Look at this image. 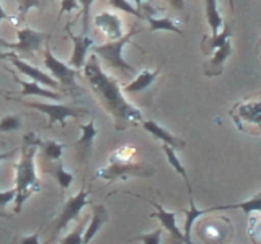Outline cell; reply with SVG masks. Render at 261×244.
<instances>
[{"label": "cell", "instance_id": "obj_16", "mask_svg": "<svg viewBox=\"0 0 261 244\" xmlns=\"http://www.w3.org/2000/svg\"><path fill=\"white\" fill-rule=\"evenodd\" d=\"M232 55V41L227 39L222 46H219L211 54V59L204 64V75L206 77H219L224 72V64Z\"/></svg>", "mask_w": 261, "mask_h": 244}, {"label": "cell", "instance_id": "obj_41", "mask_svg": "<svg viewBox=\"0 0 261 244\" xmlns=\"http://www.w3.org/2000/svg\"><path fill=\"white\" fill-rule=\"evenodd\" d=\"M4 20H15V16L8 15V13H7V12L4 10L2 4H0V21H4Z\"/></svg>", "mask_w": 261, "mask_h": 244}, {"label": "cell", "instance_id": "obj_5", "mask_svg": "<svg viewBox=\"0 0 261 244\" xmlns=\"http://www.w3.org/2000/svg\"><path fill=\"white\" fill-rule=\"evenodd\" d=\"M8 100H15V101H21L20 98H15V96H7ZM21 104L28 106V108H33L39 112L46 114L49 117L47 122V127H53L54 124H61L62 127H65V120L67 119H80L88 114L87 109H82V108H75V106H69V104H62L59 101H54V103H43V101H21Z\"/></svg>", "mask_w": 261, "mask_h": 244}, {"label": "cell", "instance_id": "obj_39", "mask_svg": "<svg viewBox=\"0 0 261 244\" xmlns=\"http://www.w3.org/2000/svg\"><path fill=\"white\" fill-rule=\"evenodd\" d=\"M130 2L134 4V7L137 8V10H144L145 12H142V15L145 13V15H153V12H155V8L152 7V4H150V0H130Z\"/></svg>", "mask_w": 261, "mask_h": 244}, {"label": "cell", "instance_id": "obj_15", "mask_svg": "<svg viewBox=\"0 0 261 244\" xmlns=\"http://www.w3.org/2000/svg\"><path fill=\"white\" fill-rule=\"evenodd\" d=\"M69 36L73 43V51L70 55L69 65L75 70H80L87 60V54L92 51V47L95 46V39L90 38L88 35H82V33L80 35H72L70 29H69Z\"/></svg>", "mask_w": 261, "mask_h": 244}, {"label": "cell", "instance_id": "obj_11", "mask_svg": "<svg viewBox=\"0 0 261 244\" xmlns=\"http://www.w3.org/2000/svg\"><path fill=\"white\" fill-rule=\"evenodd\" d=\"M0 59H10L12 65L16 70H18L20 73H23V75H27L28 78H31L33 81H36V83H39V85L47 86V88H51V89H57V92H59V89L62 88L61 83L54 77L47 75V73H44L43 70H39L38 67H35V65L28 64L27 60L23 59V57L16 55L15 52H4V54H0Z\"/></svg>", "mask_w": 261, "mask_h": 244}, {"label": "cell", "instance_id": "obj_18", "mask_svg": "<svg viewBox=\"0 0 261 244\" xmlns=\"http://www.w3.org/2000/svg\"><path fill=\"white\" fill-rule=\"evenodd\" d=\"M18 83L21 85V92L20 95L21 96H39V98H44V100H51V101H61L62 98L65 96V93H61L57 92V89H51L47 86H43L36 83V81H27V80H21L20 77H13Z\"/></svg>", "mask_w": 261, "mask_h": 244}, {"label": "cell", "instance_id": "obj_26", "mask_svg": "<svg viewBox=\"0 0 261 244\" xmlns=\"http://www.w3.org/2000/svg\"><path fill=\"white\" fill-rule=\"evenodd\" d=\"M144 20H147L149 26L152 31H171L176 33V35L183 36V31L176 26V23L168 18V16H163V18H155L153 15H144Z\"/></svg>", "mask_w": 261, "mask_h": 244}, {"label": "cell", "instance_id": "obj_27", "mask_svg": "<svg viewBox=\"0 0 261 244\" xmlns=\"http://www.w3.org/2000/svg\"><path fill=\"white\" fill-rule=\"evenodd\" d=\"M39 148H41V153H43V158L47 163H54L62 158L65 143L56 142V140H43L39 145Z\"/></svg>", "mask_w": 261, "mask_h": 244}, {"label": "cell", "instance_id": "obj_32", "mask_svg": "<svg viewBox=\"0 0 261 244\" xmlns=\"http://www.w3.org/2000/svg\"><path fill=\"white\" fill-rule=\"evenodd\" d=\"M23 127V122L15 114H7L0 119V132H16Z\"/></svg>", "mask_w": 261, "mask_h": 244}, {"label": "cell", "instance_id": "obj_10", "mask_svg": "<svg viewBox=\"0 0 261 244\" xmlns=\"http://www.w3.org/2000/svg\"><path fill=\"white\" fill-rule=\"evenodd\" d=\"M47 38L49 35H46V33L24 26L16 31V43H4V41H0V43L8 49H13L20 55H33L39 51Z\"/></svg>", "mask_w": 261, "mask_h": 244}, {"label": "cell", "instance_id": "obj_35", "mask_svg": "<svg viewBox=\"0 0 261 244\" xmlns=\"http://www.w3.org/2000/svg\"><path fill=\"white\" fill-rule=\"evenodd\" d=\"M95 0H79L80 10H82V35H88V20H90V10H92Z\"/></svg>", "mask_w": 261, "mask_h": 244}, {"label": "cell", "instance_id": "obj_34", "mask_svg": "<svg viewBox=\"0 0 261 244\" xmlns=\"http://www.w3.org/2000/svg\"><path fill=\"white\" fill-rule=\"evenodd\" d=\"M15 195H16L15 187L13 189H8V191H0V218L10 217V214L7 211V207H8V203L15 202Z\"/></svg>", "mask_w": 261, "mask_h": 244}, {"label": "cell", "instance_id": "obj_28", "mask_svg": "<svg viewBox=\"0 0 261 244\" xmlns=\"http://www.w3.org/2000/svg\"><path fill=\"white\" fill-rule=\"evenodd\" d=\"M183 214H185V236H186V239H190L191 241V231H193V226L194 223L198 222V220L204 215H207L209 214V210L207 208H198L194 205V202H191V207L190 208H185L183 210Z\"/></svg>", "mask_w": 261, "mask_h": 244}, {"label": "cell", "instance_id": "obj_23", "mask_svg": "<svg viewBox=\"0 0 261 244\" xmlns=\"http://www.w3.org/2000/svg\"><path fill=\"white\" fill-rule=\"evenodd\" d=\"M230 36H232V28L228 26V24L224 23L222 29H220L216 36H204V38H202V43H201L202 52H204V54H207V55H211L219 46H222L227 39H230Z\"/></svg>", "mask_w": 261, "mask_h": 244}, {"label": "cell", "instance_id": "obj_24", "mask_svg": "<svg viewBox=\"0 0 261 244\" xmlns=\"http://www.w3.org/2000/svg\"><path fill=\"white\" fill-rule=\"evenodd\" d=\"M162 150H163V153H165V157H167V160H168V163H170V166L173 168V169L176 171V173L185 179V184H186V187H188V192H190V202H194V200H193V195H191L193 191H191L190 177H188V173H186V169H185V166H183L181 160L178 158L176 150H175V148H171V146H168V145H165V143L162 145Z\"/></svg>", "mask_w": 261, "mask_h": 244}, {"label": "cell", "instance_id": "obj_40", "mask_svg": "<svg viewBox=\"0 0 261 244\" xmlns=\"http://www.w3.org/2000/svg\"><path fill=\"white\" fill-rule=\"evenodd\" d=\"M167 2L171 5V8H175V10H183L185 8V0H167Z\"/></svg>", "mask_w": 261, "mask_h": 244}, {"label": "cell", "instance_id": "obj_4", "mask_svg": "<svg viewBox=\"0 0 261 244\" xmlns=\"http://www.w3.org/2000/svg\"><path fill=\"white\" fill-rule=\"evenodd\" d=\"M142 29L139 28H133L127 35H124L122 38L116 39V41H108V43L105 44H98V46H93L92 51L101 57V59L110 65L113 69H118L121 72L127 73V75H136L137 70L130 65L124 57H122V49H124L126 44L130 43V39H133L134 35L137 33H141Z\"/></svg>", "mask_w": 261, "mask_h": 244}, {"label": "cell", "instance_id": "obj_25", "mask_svg": "<svg viewBox=\"0 0 261 244\" xmlns=\"http://www.w3.org/2000/svg\"><path fill=\"white\" fill-rule=\"evenodd\" d=\"M204 4H206V18L211 26V36H216L224 26V20L219 12L217 0H204Z\"/></svg>", "mask_w": 261, "mask_h": 244}, {"label": "cell", "instance_id": "obj_19", "mask_svg": "<svg viewBox=\"0 0 261 244\" xmlns=\"http://www.w3.org/2000/svg\"><path fill=\"white\" fill-rule=\"evenodd\" d=\"M110 222V214L106 210L105 205H93V214L92 220H90L88 226L84 231V244L92 242V239L96 236V233L101 230V228Z\"/></svg>", "mask_w": 261, "mask_h": 244}, {"label": "cell", "instance_id": "obj_37", "mask_svg": "<svg viewBox=\"0 0 261 244\" xmlns=\"http://www.w3.org/2000/svg\"><path fill=\"white\" fill-rule=\"evenodd\" d=\"M12 244H41L39 242V233H33L28 236H16Z\"/></svg>", "mask_w": 261, "mask_h": 244}, {"label": "cell", "instance_id": "obj_1", "mask_svg": "<svg viewBox=\"0 0 261 244\" xmlns=\"http://www.w3.org/2000/svg\"><path fill=\"white\" fill-rule=\"evenodd\" d=\"M82 73H84V78L87 80L92 93L103 106V109L114 119V129L118 132L144 120L142 111L127 101L119 81L101 69L95 52L88 55L82 67Z\"/></svg>", "mask_w": 261, "mask_h": 244}, {"label": "cell", "instance_id": "obj_7", "mask_svg": "<svg viewBox=\"0 0 261 244\" xmlns=\"http://www.w3.org/2000/svg\"><path fill=\"white\" fill-rule=\"evenodd\" d=\"M133 176L150 177V176H153V168L145 165V163L110 160L108 166L98 169L95 173V177H101L105 181H118V179H126V177H133Z\"/></svg>", "mask_w": 261, "mask_h": 244}, {"label": "cell", "instance_id": "obj_31", "mask_svg": "<svg viewBox=\"0 0 261 244\" xmlns=\"http://www.w3.org/2000/svg\"><path fill=\"white\" fill-rule=\"evenodd\" d=\"M87 226V218L80 220L79 225L75 226V230L70 231L67 236H64L59 244H84V231Z\"/></svg>", "mask_w": 261, "mask_h": 244}, {"label": "cell", "instance_id": "obj_9", "mask_svg": "<svg viewBox=\"0 0 261 244\" xmlns=\"http://www.w3.org/2000/svg\"><path fill=\"white\" fill-rule=\"evenodd\" d=\"M44 65H46V69L51 72V77H54L57 81H59L62 88L70 89V92H72V89H77V92H80V88L77 85L79 70L70 67L69 64L62 62L61 59H57V57L54 55V52L49 47L44 51Z\"/></svg>", "mask_w": 261, "mask_h": 244}, {"label": "cell", "instance_id": "obj_3", "mask_svg": "<svg viewBox=\"0 0 261 244\" xmlns=\"http://www.w3.org/2000/svg\"><path fill=\"white\" fill-rule=\"evenodd\" d=\"M233 124L243 134L261 135V92L251 93L237 101L230 111Z\"/></svg>", "mask_w": 261, "mask_h": 244}, {"label": "cell", "instance_id": "obj_8", "mask_svg": "<svg viewBox=\"0 0 261 244\" xmlns=\"http://www.w3.org/2000/svg\"><path fill=\"white\" fill-rule=\"evenodd\" d=\"M88 189H85V186L82 187V189L75 194L72 195V197L64 203V207L61 210V214L57 215V218L53 222V234L51 238H57L65 228L69 226L70 222H73V220H77L80 211L84 210L87 205H88Z\"/></svg>", "mask_w": 261, "mask_h": 244}, {"label": "cell", "instance_id": "obj_21", "mask_svg": "<svg viewBox=\"0 0 261 244\" xmlns=\"http://www.w3.org/2000/svg\"><path fill=\"white\" fill-rule=\"evenodd\" d=\"M235 210L239 208L242 210L245 215H250V214H261V191L258 194L253 195L251 199L240 202V203H228V205H217V207H211L207 208L209 214H216V211H224V210Z\"/></svg>", "mask_w": 261, "mask_h": 244}, {"label": "cell", "instance_id": "obj_6", "mask_svg": "<svg viewBox=\"0 0 261 244\" xmlns=\"http://www.w3.org/2000/svg\"><path fill=\"white\" fill-rule=\"evenodd\" d=\"M201 220L196 225V231H198L199 238L206 244H228L233 238V225L227 217L222 215H212Z\"/></svg>", "mask_w": 261, "mask_h": 244}, {"label": "cell", "instance_id": "obj_22", "mask_svg": "<svg viewBox=\"0 0 261 244\" xmlns=\"http://www.w3.org/2000/svg\"><path fill=\"white\" fill-rule=\"evenodd\" d=\"M46 173H49L56 179L57 184H59V187H61L62 191H67L69 187L72 186V182H73V174L70 173V171H67V169L64 168L62 160L54 161V163H47Z\"/></svg>", "mask_w": 261, "mask_h": 244}, {"label": "cell", "instance_id": "obj_33", "mask_svg": "<svg viewBox=\"0 0 261 244\" xmlns=\"http://www.w3.org/2000/svg\"><path fill=\"white\" fill-rule=\"evenodd\" d=\"M110 5L114 7L116 10L119 12H124V13H129V15H133V16H137V18H141L144 20V15L141 10H137V8L130 4V0H108Z\"/></svg>", "mask_w": 261, "mask_h": 244}, {"label": "cell", "instance_id": "obj_12", "mask_svg": "<svg viewBox=\"0 0 261 244\" xmlns=\"http://www.w3.org/2000/svg\"><path fill=\"white\" fill-rule=\"evenodd\" d=\"M93 24L108 41H116L126 35L122 18L114 12H98L93 16Z\"/></svg>", "mask_w": 261, "mask_h": 244}, {"label": "cell", "instance_id": "obj_29", "mask_svg": "<svg viewBox=\"0 0 261 244\" xmlns=\"http://www.w3.org/2000/svg\"><path fill=\"white\" fill-rule=\"evenodd\" d=\"M248 236L253 244H261V214L248 215Z\"/></svg>", "mask_w": 261, "mask_h": 244}, {"label": "cell", "instance_id": "obj_36", "mask_svg": "<svg viewBox=\"0 0 261 244\" xmlns=\"http://www.w3.org/2000/svg\"><path fill=\"white\" fill-rule=\"evenodd\" d=\"M162 233H163V228H157L150 233H145V234H139L136 236V241H141L142 244H160L162 242Z\"/></svg>", "mask_w": 261, "mask_h": 244}, {"label": "cell", "instance_id": "obj_2", "mask_svg": "<svg viewBox=\"0 0 261 244\" xmlns=\"http://www.w3.org/2000/svg\"><path fill=\"white\" fill-rule=\"evenodd\" d=\"M41 138L35 134L30 132L24 135L23 145H21V157L15 166V214H20L24 202H27L31 195H35L41 191V184L36 174V163L35 157L41 145Z\"/></svg>", "mask_w": 261, "mask_h": 244}, {"label": "cell", "instance_id": "obj_42", "mask_svg": "<svg viewBox=\"0 0 261 244\" xmlns=\"http://www.w3.org/2000/svg\"><path fill=\"white\" fill-rule=\"evenodd\" d=\"M18 150H12V151H8V153H0V163H2L4 160H7V158H10L12 155H15Z\"/></svg>", "mask_w": 261, "mask_h": 244}, {"label": "cell", "instance_id": "obj_38", "mask_svg": "<svg viewBox=\"0 0 261 244\" xmlns=\"http://www.w3.org/2000/svg\"><path fill=\"white\" fill-rule=\"evenodd\" d=\"M80 4L79 0H61V8H59V13H69L73 10H79Z\"/></svg>", "mask_w": 261, "mask_h": 244}, {"label": "cell", "instance_id": "obj_13", "mask_svg": "<svg viewBox=\"0 0 261 244\" xmlns=\"http://www.w3.org/2000/svg\"><path fill=\"white\" fill-rule=\"evenodd\" d=\"M150 203V205H153L155 210L153 214H150V218H157L162 228H165V230L170 233L171 239H173L175 242L178 244H194L193 241L186 239L185 233L178 228V222H176V211H168L163 205H160V203H157L155 200H147Z\"/></svg>", "mask_w": 261, "mask_h": 244}, {"label": "cell", "instance_id": "obj_30", "mask_svg": "<svg viewBox=\"0 0 261 244\" xmlns=\"http://www.w3.org/2000/svg\"><path fill=\"white\" fill-rule=\"evenodd\" d=\"M49 0H20L18 2V8H16V16H18V20H24V16L28 15V12L31 8H44L47 5Z\"/></svg>", "mask_w": 261, "mask_h": 244}, {"label": "cell", "instance_id": "obj_20", "mask_svg": "<svg viewBox=\"0 0 261 244\" xmlns=\"http://www.w3.org/2000/svg\"><path fill=\"white\" fill-rule=\"evenodd\" d=\"M160 73V69H155V70H142L141 73H136L134 80L130 83L122 86V92L124 93H141L145 92L155 80H157Z\"/></svg>", "mask_w": 261, "mask_h": 244}, {"label": "cell", "instance_id": "obj_17", "mask_svg": "<svg viewBox=\"0 0 261 244\" xmlns=\"http://www.w3.org/2000/svg\"><path fill=\"white\" fill-rule=\"evenodd\" d=\"M142 127L149 132L150 135H153L157 140L163 142L165 145L171 146V148H175V150H183L186 143L185 140H181V138H178L176 135H173L170 132V130H167L165 127H162L159 122H155V120H142L141 122Z\"/></svg>", "mask_w": 261, "mask_h": 244}, {"label": "cell", "instance_id": "obj_14", "mask_svg": "<svg viewBox=\"0 0 261 244\" xmlns=\"http://www.w3.org/2000/svg\"><path fill=\"white\" fill-rule=\"evenodd\" d=\"M80 132H82V135L75 143L77 160L80 165H87L90 160V153H92V148H93V140L98 135L95 119L92 117L87 124H80Z\"/></svg>", "mask_w": 261, "mask_h": 244}]
</instances>
